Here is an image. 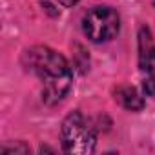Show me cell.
<instances>
[{
  "instance_id": "obj_1",
  "label": "cell",
  "mask_w": 155,
  "mask_h": 155,
  "mask_svg": "<svg viewBox=\"0 0 155 155\" xmlns=\"http://www.w3.org/2000/svg\"><path fill=\"white\" fill-rule=\"evenodd\" d=\"M24 64L40 79L42 99L46 104L53 106L68 95L73 75L68 60L58 51L48 46H35L24 53Z\"/></svg>"
},
{
  "instance_id": "obj_2",
  "label": "cell",
  "mask_w": 155,
  "mask_h": 155,
  "mask_svg": "<svg viewBox=\"0 0 155 155\" xmlns=\"http://www.w3.org/2000/svg\"><path fill=\"white\" fill-rule=\"evenodd\" d=\"M97 135L90 120L81 113L73 111L62 122V146L71 155H90L95 150Z\"/></svg>"
},
{
  "instance_id": "obj_3",
  "label": "cell",
  "mask_w": 155,
  "mask_h": 155,
  "mask_svg": "<svg viewBox=\"0 0 155 155\" xmlns=\"http://www.w3.org/2000/svg\"><path fill=\"white\" fill-rule=\"evenodd\" d=\"M120 28V18L111 8H93L82 18V31L91 42L111 40Z\"/></svg>"
},
{
  "instance_id": "obj_4",
  "label": "cell",
  "mask_w": 155,
  "mask_h": 155,
  "mask_svg": "<svg viewBox=\"0 0 155 155\" xmlns=\"http://www.w3.org/2000/svg\"><path fill=\"white\" fill-rule=\"evenodd\" d=\"M139 68L142 71H155V42L148 28L139 31Z\"/></svg>"
},
{
  "instance_id": "obj_5",
  "label": "cell",
  "mask_w": 155,
  "mask_h": 155,
  "mask_svg": "<svg viewBox=\"0 0 155 155\" xmlns=\"http://www.w3.org/2000/svg\"><path fill=\"white\" fill-rule=\"evenodd\" d=\"M115 101L122 108H126L130 111H139V110L144 108V99L131 86H120V88H117L115 90Z\"/></svg>"
},
{
  "instance_id": "obj_6",
  "label": "cell",
  "mask_w": 155,
  "mask_h": 155,
  "mask_svg": "<svg viewBox=\"0 0 155 155\" xmlns=\"http://www.w3.org/2000/svg\"><path fill=\"white\" fill-rule=\"evenodd\" d=\"M144 93L151 99H155V77H150L148 81H144Z\"/></svg>"
},
{
  "instance_id": "obj_7",
  "label": "cell",
  "mask_w": 155,
  "mask_h": 155,
  "mask_svg": "<svg viewBox=\"0 0 155 155\" xmlns=\"http://www.w3.org/2000/svg\"><path fill=\"white\" fill-rule=\"evenodd\" d=\"M17 151H20V153H28L29 150L24 146V144H20V146H11V148H2V153H17Z\"/></svg>"
},
{
  "instance_id": "obj_8",
  "label": "cell",
  "mask_w": 155,
  "mask_h": 155,
  "mask_svg": "<svg viewBox=\"0 0 155 155\" xmlns=\"http://www.w3.org/2000/svg\"><path fill=\"white\" fill-rule=\"evenodd\" d=\"M58 2H60L62 6H75L77 2H81V0H58Z\"/></svg>"
}]
</instances>
